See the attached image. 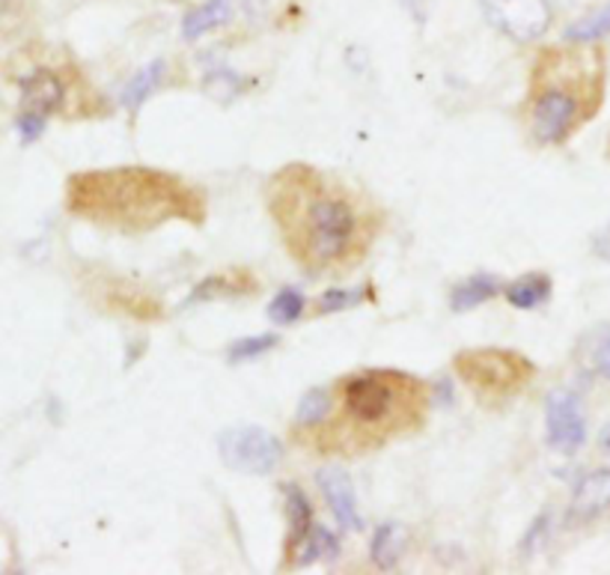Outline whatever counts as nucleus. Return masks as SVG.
Segmentation results:
<instances>
[{"instance_id":"obj_1","label":"nucleus","mask_w":610,"mask_h":575,"mask_svg":"<svg viewBox=\"0 0 610 575\" xmlns=\"http://www.w3.org/2000/svg\"><path fill=\"white\" fill-rule=\"evenodd\" d=\"M266 203L289 257L307 275L361 266L382 230V212L313 164H287L268 179Z\"/></svg>"},{"instance_id":"obj_2","label":"nucleus","mask_w":610,"mask_h":575,"mask_svg":"<svg viewBox=\"0 0 610 575\" xmlns=\"http://www.w3.org/2000/svg\"><path fill=\"white\" fill-rule=\"evenodd\" d=\"M430 414V391L400 370H361L331 388V412L298 432L319 456H370L384 444L417 432Z\"/></svg>"},{"instance_id":"obj_3","label":"nucleus","mask_w":610,"mask_h":575,"mask_svg":"<svg viewBox=\"0 0 610 575\" xmlns=\"http://www.w3.org/2000/svg\"><path fill=\"white\" fill-rule=\"evenodd\" d=\"M66 209L120 233H149L167 220L203 224L209 201L197 185L155 167H107L69 176Z\"/></svg>"},{"instance_id":"obj_4","label":"nucleus","mask_w":610,"mask_h":575,"mask_svg":"<svg viewBox=\"0 0 610 575\" xmlns=\"http://www.w3.org/2000/svg\"><path fill=\"white\" fill-rule=\"evenodd\" d=\"M608 54L592 42L545 49L527 86V132L539 146H560L604 105Z\"/></svg>"},{"instance_id":"obj_5","label":"nucleus","mask_w":610,"mask_h":575,"mask_svg":"<svg viewBox=\"0 0 610 575\" xmlns=\"http://www.w3.org/2000/svg\"><path fill=\"white\" fill-rule=\"evenodd\" d=\"M458 379L474 391L479 403L495 409V405L513 400L515 393H521L534 379L536 367L527 361L521 352L513 349H465L458 352L456 361Z\"/></svg>"},{"instance_id":"obj_6","label":"nucleus","mask_w":610,"mask_h":575,"mask_svg":"<svg viewBox=\"0 0 610 575\" xmlns=\"http://www.w3.org/2000/svg\"><path fill=\"white\" fill-rule=\"evenodd\" d=\"M218 456L239 474H271L283 460V444L262 427H232L218 435Z\"/></svg>"},{"instance_id":"obj_7","label":"nucleus","mask_w":610,"mask_h":575,"mask_svg":"<svg viewBox=\"0 0 610 575\" xmlns=\"http://www.w3.org/2000/svg\"><path fill=\"white\" fill-rule=\"evenodd\" d=\"M488 21L515 42H530L542 37L551 24L548 0H483Z\"/></svg>"},{"instance_id":"obj_8","label":"nucleus","mask_w":610,"mask_h":575,"mask_svg":"<svg viewBox=\"0 0 610 575\" xmlns=\"http://www.w3.org/2000/svg\"><path fill=\"white\" fill-rule=\"evenodd\" d=\"M545 427H548V444L562 453H575L587 439V423L578 397L569 391H554L545 405Z\"/></svg>"},{"instance_id":"obj_9","label":"nucleus","mask_w":610,"mask_h":575,"mask_svg":"<svg viewBox=\"0 0 610 575\" xmlns=\"http://www.w3.org/2000/svg\"><path fill=\"white\" fill-rule=\"evenodd\" d=\"M21 107L24 111H37L42 116L58 114L63 102H66V84L54 69H30L28 75L19 78Z\"/></svg>"},{"instance_id":"obj_10","label":"nucleus","mask_w":610,"mask_h":575,"mask_svg":"<svg viewBox=\"0 0 610 575\" xmlns=\"http://www.w3.org/2000/svg\"><path fill=\"white\" fill-rule=\"evenodd\" d=\"M610 510V471H596L590 478L578 483L572 495L569 513H566V525H590Z\"/></svg>"},{"instance_id":"obj_11","label":"nucleus","mask_w":610,"mask_h":575,"mask_svg":"<svg viewBox=\"0 0 610 575\" xmlns=\"http://www.w3.org/2000/svg\"><path fill=\"white\" fill-rule=\"evenodd\" d=\"M319 490H322L328 507L337 516V522L343 527H358L363 525L361 513H358V499H354L352 480L343 469H324L319 471Z\"/></svg>"},{"instance_id":"obj_12","label":"nucleus","mask_w":610,"mask_h":575,"mask_svg":"<svg viewBox=\"0 0 610 575\" xmlns=\"http://www.w3.org/2000/svg\"><path fill=\"white\" fill-rule=\"evenodd\" d=\"M232 10H236V0H206L203 7H197V10H192L185 16V21H182V37H206L209 30L220 28V24L232 16Z\"/></svg>"},{"instance_id":"obj_13","label":"nucleus","mask_w":610,"mask_h":575,"mask_svg":"<svg viewBox=\"0 0 610 575\" xmlns=\"http://www.w3.org/2000/svg\"><path fill=\"white\" fill-rule=\"evenodd\" d=\"M283 499H287V518H289V543H287V552L292 555V552H298V546L304 543L307 534H310V518H313V510H310V501H307V495L298 486H292V483H287L283 486Z\"/></svg>"},{"instance_id":"obj_14","label":"nucleus","mask_w":610,"mask_h":575,"mask_svg":"<svg viewBox=\"0 0 610 575\" xmlns=\"http://www.w3.org/2000/svg\"><path fill=\"white\" fill-rule=\"evenodd\" d=\"M500 292V284L488 275H477V278H467L462 284L453 287L449 292V307L456 314H465V310H474V307L486 305L488 298H495Z\"/></svg>"},{"instance_id":"obj_15","label":"nucleus","mask_w":610,"mask_h":575,"mask_svg":"<svg viewBox=\"0 0 610 575\" xmlns=\"http://www.w3.org/2000/svg\"><path fill=\"white\" fill-rule=\"evenodd\" d=\"M164 72H167V63H164V60H153L149 66L141 69V72L125 84L123 96H120V105L128 107V111H137V107L144 105L146 99L158 90Z\"/></svg>"},{"instance_id":"obj_16","label":"nucleus","mask_w":610,"mask_h":575,"mask_svg":"<svg viewBox=\"0 0 610 575\" xmlns=\"http://www.w3.org/2000/svg\"><path fill=\"white\" fill-rule=\"evenodd\" d=\"M506 301L518 310H534L551 298V278L548 275H527L504 289Z\"/></svg>"},{"instance_id":"obj_17","label":"nucleus","mask_w":610,"mask_h":575,"mask_svg":"<svg viewBox=\"0 0 610 575\" xmlns=\"http://www.w3.org/2000/svg\"><path fill=\"white\" fill-rule=\"evenodd\" d=\"M402 548H405V531L396 522H387L372 537V561L379 564V569H393L400 564Z\"/></svg>"},{"instance_id":"obj_18","label":"nucleus","mask_w":610,"mask_h":575,"mask_svg":"<svg viewBox=\"0 0 610 575\" xmlns=\"http://www.w3.org/2000/svg\"><path fill=\"white\" fill-rule=\"evenodd\" d=\"M298 548H301V555L292 557V566H307L313 564V561H319V557L334 561V557L340 555V540H337L328 527L313 525L310 527V534H307V540Z\"/></svg>"},{"instance_id":"obj_19","label":"nucleus","mask_w":610,"mask_h":575,"mask_svg":"<svg viewBox=\"0 0 610 575\" xmlns=\"http://www.w3.org/2000/svg\"><path fill=\"white\" fill-rule=\"evenodd\" d=\"M331 412V388H313L301 397L296 412V430H310L316 423H322Z\"/></svg>"},{"instance_id":"obj_20","label":"nucleus","mask_w":610,"mask_h":575,"mask_svg":"<svg viewBox=\"0 0 610 575\" xmlns=\"http://www.w3.org/2000/svg\"><path fill=\"white\" fill-rule=\"evenodd\" d=\"M307 310V298L301 289H280L275 296V301L268 305V317H271V322H277V326H289V322H296V319L304 317Z\"/></svg>"},{"instance_id":"obj_21","label":"nucleus","mask_w":610,"mask_h":575,"mask_svg":"<svg viewBox=\"0 0 610 575\" xmlns=\"http://www.w3.org/2000/svg\"><path fill=\"white\" fill-rule=\"evenodd\" d=\"M604 33H610V7H604V10L590 16V19L572 24V28L566 30V39H569V42H596V39H601Z\"/></svg>"},{"instance_id":"obj_22","label":"nucleus","mask_w":610,"mask_h":575,"mask_svg":"<svg viewBox=\"0 0 610 575\" xmlns=\"http://www.w3.org/2000/svg\"><path fill=\"white\" fill-rule=\"evenodd\" d=\"M277 343H280V337L277 335L245 337V340H239V343L229 346V361H250V358L266 356V352H271Z\"/></svg>"},{"instance_id":"obj_23","label":"nucleus","mask_w":610,"mask_h":575,"mask_svg":"<svg viewBox=\"0 0 610 575\" xmlns=\"http://www.w3.org/2000/svg\"><path fill=\"white\" fill-rule=\"evenodd\" d=\"M45 129H49V116L37 114V111L21 107L19 116H15V135L21 137V144H37L39 137L45 135Z\"/></svg>"},{"instance_id":"obj_24","label":"nucleus","mask_w":610,"mask_h":575,"mask_svg":"<svg viewBox=\"0 0 610 575\" xmlns=\"http://www.w3.org/2000/svg\"><path fill=\"white\" fill-rule=\"evenodd\" d=\"M361 301V292L354 289H328L319 301H316V314H337V310H345Z\"/></svg>"},{"instance_id":"obj_25","label":"nucleus","mask_w":610,"mask_h":575,"mask_svg":"<svg viewBox=\"0 0 610 575\" xmlns=\"http://www.w3.org/2000/svg\"><path fill=\"white\" fill-rule=\"evenodd\" d=\"M542 531H548V516L536 518V525L530 527V534H527L525 540V555H534L536 552V543H539V537H542Z\"/></svg>"},{"instance_id":"obj_26","label":"nucleus","mask_w":610,"mask_h":575,"mask_svg":"<svg viewBox=\"0 0 610 575\" xmlns=\"http://www.w3.org/2000/svg\"><path fill=\"white\" fill-rule=\"evenodd\" d=\"M596 367H599V373L604 379H610V335L601 340L599 352H596Z\"/></svg>"},{"instance_id":"obj_27","label":"nucleus","mask_w":610,"mask_h":575,"mask_svg":"<svg viewBox=\"0 0 610 575\" xmlns=\"http://www.w3.org/2000/svg\"><path fill=\"white\" fill-rule=\"evenodd\" d=\"M592 250H596L601 259H610V227H604V230L596 236V242H592Z\"/></svg>"},{"instance_id":"obj_28","label":"nucleus","mask_w":610,"mask_h":575,"mask_svg":"<svg viewBox=\"0 0 610 575\" xmlns=\"http://www.w3.org/2000/svg\"><path fill=\"white\" fill-rule=\"evenodd\" d=\"M10 7H12V0H0V21H3V16L10 12Z\"/></svg>"},{"instance_id":"obj_29","label":"nucleus","mask_w":610,"mask_h":575,"mask_svg":"<svg viewBox=\"0 0 610 575\" xmlns=\"http://www.w3.org/2000/svg\"><path fill=\"white\" fill-rule=\"evenodd\" d=\"M601 444H604V448H608V451H610V427H608V430H604V435H601Z\"/></svg>"},{"instance_id":"obj_30","label":"nucleus","mask_w":610,"mask_h":575,"mask_svg":"<svg viewBox=\"0 0 610 575\" xmlns=\"http://www.w3.org/2000/svg\"><path fill=\"white\" fill-rule=\"evenodd\" d=\"M608 158H610V150H608Z\"/></svg>"}]
</instances>
